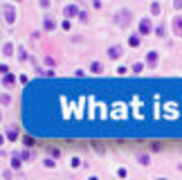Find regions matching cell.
<instances>
[{
	"label": "cell",
	"instance_id": "4fadbf2b",
	"mask_svg": "<svg viewBox=\"0 0 182 180\" xmlns=\"http://www.w3.org/2000/svg\"><path fill=\"white\" fill-rule=\"evenodd\" d=\"M2 52H5V54L9 56V54L14 52V45H11V43H5V47H2Z\"/></svg>",
	"mask_w": 182,
	"mask_h": 180
},
{
	"label": "cell",
	"instance_id": "ffe728a7",
	"mask_svg": "<svg viewBox=\"0 0 182 180\" xmlns=\"http://www.w3.org/2000/svg\"><path fill=\"white\" fill-rule=\"evenodd\" d=\"M142 68H144L142 63H135V65H133V72H142Z\"/></svg>",
	"mask_w": 182,
	"mask_h": 180
},
{
	"label": "cell",
	"instance_id": "277c9868",
	"mask_svg": "<svg viewBox=\"0 0 182 180\" xmlns=\"http://www.w3.org/2000/svg\"><path fill=\"white\" fill-rule=\"evenodd\" d=\"M63 14H65V18H68V21H70V18H74V16H79L81 12H79V7H76V5H68V7L63 9Z\"/></svg>",
	"mask_w": 182,
	"mask_h": 180
},
{
	"label": "cell",
	"instance_id": "d6986e66",
	"mask_svg": "<svg viewBox=\"0 0 182 180\" xmlns=\"http://www.w3.org/2000/svg\"><path fill=\"white\" fill-rule=\"evenodd\" d=\"M139 162H142V164H148L151 158H148V155H139Z\"/></svg>",
	"mask_w": 182,
	"mask_h": 180
},
{
	"label": "cell",
	"instance_id": "9c48e42d",
	"mask_svg": "<svg viewBox=\"0 0 182 180\" xmlns=\"http://www.w3.org/2000/svg\"><path fill=\"white\" fill-rule=\"evenodd\" d=\"M146 63H148V65H155V63H157V52H148Z\"/></svg>",
	"mask_w": 182,
	"mask_h": 180
},
{
	"label": "cell",
	"instance_id": "44dd1931",
	"mask_svg": "<svg viewBox=\"0 0 182 180\" xmlns=\"http://www.w3.org/2000/svg\"><path fill=\"white\" fill-rule=\"evenodd\" d=\"M155 34H157V36H164V25H160L157 30H155Z\"/></svg>",
	"mask_w": 182,
	"mask_h": 180
},
{
	"label": "cell",
	"instance_id": "5b68a950",
	"mask_svg": "<svg viewBox=\"0 0 182 180\" xmlns=\"http://www.w3.org/2000/svg\"><path fill=\"white\" fill-rule=\"evenodd\" d=\"M173 34L175 36H182V16H175L173 18Z\"/></svg>",
	"mask_w": 182,
	"mask_h": 180
},
{
	"label": "cell",
	"instance_id": "d4e9b609",
	"mask_svg": "<svg viewBox=\"0 0 182 180\" xmlns=\"http://www.w3.org/2000/svg\"><path fill=\"white\" fill-rule=\"evenodd\" d=\"M88 180H97V178H94V176H90V178H88Z\"/></svg>",
	"mask_w": 182,
	"mask_h": 180
},
{
	"label": "cell",
	"instance_id": "cb8c5ba5",
	"mask_svg": "<svg viewBox=\"0 0 182 180\" xmlns=\"http://www.w3.org/2000/svg\"><path fill=\"white\" fill-rule=\"evenodd\" d=\"M2 142H5V137H2V133H0V144H2Z\"/></svg>",
	"mask_w": 182,
	"mask_h": 180
},
{
	"label": "cell",
	"instance_id": "7a4b0ae2",
	"mask_svg": "<svg viewBox=\"0 0 182 180\" xmlns=\"http://www.w3.org/2000/svg\"><path fill=\"white\" fill-rule=\"evenodd\" d=\"M153 32V23H151V18H144V21L139 23V34L142 36H148Z\"/></svg>",
	"mask_w": 182,
	"mask_h": 180
},
{
	"label": "cell",
	"instance_id": "ba28073f",
	"mask_svg": "<svg viewBox=\"0 0 182 180\" xmlns=\"http://www.w3.org/2000/svg\"><path fill=\"white\" fill-rule=\"evenodd\" d=\"M101 70H103V65H101L99 61H92V63H90V72H92V74H101Z\"/></svg>",
	"mask_w": 182,
	"mask_h": 180
},
{
	"label": "cell",
	"instance_id": "7402d4cb",
	"mask_svg": "<svg viewBox=\"0 0 182 180\" xmlns=\"http://www.w3.org/2000/svg\"><path fill=\"white\" fill-rule=\"evenodd\" d=\"M117 176H119V178H126V176H128V171H126V169H119Z\"/></svg>",
	"mask_w": 182,
	"mask_h": 180
},
{
	"label": "cell",
	"instance_id": "ac0fdd59",
	"mask_svg": "<svg viewBox=\"0 0 182 180\" xmlns=\"http://www.w3.org/2000/svg\"><path fill=\"white\" fill-rule=\"evenodd\" d=\"M45 63L47 65H56V59H54V56H45Z\"/></svg>",
	"mask_w": 182,
	"mask_h": 180
},
{
	"label": "cell",
	"instance_id": "8fae6325",
	"mask_svg": "<svg viewBox=\"0 0 182 180\" xmlns=\"http://www.w3.org/2000/svg\"><path fill=\"white\" fill-rule=\"evenodd\" d=\"M160 12H162V5H160V2H153V5H151V14H153V16H157Z\"/></svg>",
	"mask_w": 182,
	"mask_h": 180
},
{
	"label": "cell",
	"instance_id": "6da1fadb",
	"mask_svg": "<svg viewBox=\"0 0 182 180\" xmlns=\"http://www.w3.org/2000/svg\"><path fill=\"white\" fill-rule=\"evenodd\" d=\"M130 23V12H119L117 16H115V25H119V27H126Z\"/></svg>",
	"mask_w": 182,
	"mask_h": 180
},
{
	"label": "cell",
	"instance_id": "52a82bcc",
	"mask_svg": "<svg viewBox=\"0 0 182 180\" xmlns=\"http://www.w3.org/2000/svg\"><path fill=\"white\" fill-rule=\"evenodd\" d=\"M7 140H11V142L18 140V128H16V126H9V128H7Z\"/></svg>",
	"mask_w": 182,
	"mask_h": 180
},
{
	"label": "cell",
	"instance_id": "7c38bea8",
	"mask_svg": "<svg viewBox=\"0 0 182 180\" xmlns=\"http://www.w3.org/2000/svg\"><path fill=\"white\" fill-rule=\"evenodd\" d=\"M54 27H56V23L52 18H45V30H54Z\"/></svg>",
	"mask_w": 182,
	"mask_h": 180
},
{
	"label": "cell",
	"instance_id": "4316f807",
	"mask_svg": "<svg viewBox=\"0 0 182 180\" xmlns=\"http://www.w3.org/2000/svg\"><path fill=\"white\" fill-rule=\"evenodd\" d=\"M157 180H166V178H157Z\"/></svg>",
	"mask_w": 182,
	"mask_h": 180
},
{
	"label": "cell",
	"instance_id": "8992f818",
	"mask_svg": "<svg viewBox=\"0 0 182 180\" xmlns=\"http://www.w3.org/2000/svg\"><path fill=\"white\" fill-rule=\"evenodd\" d=\"M108 56H110V59H119V56H121V47H119V45L108 47Z\"/></svg>",
	"mask_w": 182,
	"mask_h": 180
},
{
	"label": "cell",
	"instance_id": "484cf974",
	"mask_svg": "<svg viewBox=\"0 0 182 180\" xmlns=\"http://www.w3.org/2000/svg\"><path fill=\"white\" fill-rule=\"evenodd\" d=\"M0 119H2V110H0Z\"/></svg>",
	"mask_w": 182,
	"mask_h": 180
},
{
	"label": "cell",
	"instance_id": "e0dca14e",
	"mask_svg": "<svg viewBox=\"0 0 182 180\" xmlns=\"http://www.w3.org/2000/svg\"><path fill=\"white\" fill-rule=\"evenodd\" d=\"M9 101H11V99H9V95H0V104H5V106H7Z\"/></svg>",
	"mask_w": 182,
	"mask_h": 180
},
{
	"label": "cell",
	"instance_id": "9a60e30c",
	"mask_svg": "<svg viewBox=\"0 0 182 180\" xmlns=\"http://www.w3.org/2000/svg\"><path fill=\"white\" fill-rule=\"evenodd\" d=\"M5 86H14V77H11V74H5Z\"/></svg>",
	"mask_w": 182,
	"mask_h": 180
},
{
	"label": "cell",
	"instance_id": "5bb4252c",
	"mask_svg": "<svg viewBox=\"0 0 182 180\" xmlns=\"http://www.w3.org/2000/svg\"><path fill=\"white\" fill-rule=\"evenodd\" d=\"M128 45H130V47H137V45H139V39H137V36H130V39H128Z\"/></svg>",
	"mask_w": 182,
	"mask_h": 180
},
{
	"label": "cell",
	"instance_id": "2e32d148",
	"mask_svg": "<svg viewBox=\"0 0 182 180\" xmlns=\"http://www.w3.org/2000/svg\"><path fill=\"white\" fill-rule=\"evenodd\" d=\"M18 59H20V61H27V59H30V56H27V52L23 50V47L18 50Z\"/></svg>",
	"mask_w": 182,
	"mask_h": 180
},
{
	"label": "cell",
	"instance_id": "30bf717a",
	"mask_svg": "<svg viewBox=\"0 0 182 180\" xmlns=\"http://www.w3.org/2000/svg\"><path fill=\"white\" fill-rule=\"evenodd\" d=\"M20 155H11V169H20Z\"/></svg>",
	"mask_w": 182,
	"mask_h": 180
},
{
	"label": "cell",
	"instance_id": "3957f363",
	"mask_svg": "<svg viewBox=\"0 0 182 180\" xmlns=\"http://www.w3.org/2000/svg\"><path fill=\"white\" fill-rule=\"evenodd\" d=\"M2 12H5V21H7V23H14V21H16V9H14L11 5H5Z\"/></svg>",
	"mask_w": 182,
	"mask_h": 180
},
{
	"label": "cell",
	"instance_id": "603a6c76",
	"mask_svg": "<svg viewBox=\"0 0 182 180\" xmlns=\"http://www.w3.org/2000/svg\"><path fill=\"white\" fill-rule=\"evenodd\" d=\"M0 72H2V74H7V72H9V68H7V65H0Z\"/></svg>",
	"mask_w": 182,
	"mask_h": 180
}]
</instances>
